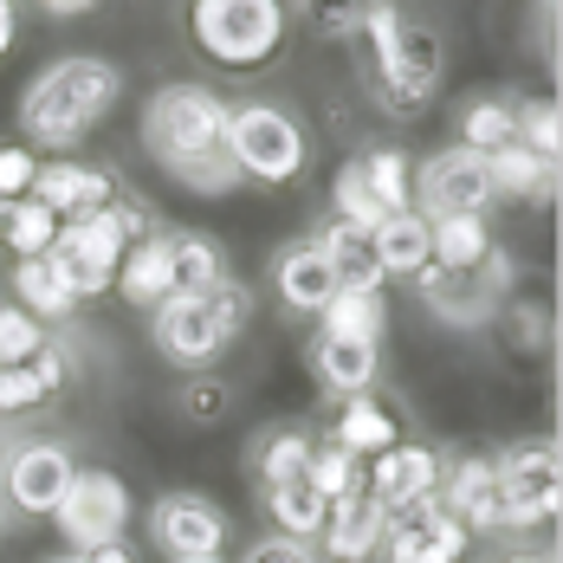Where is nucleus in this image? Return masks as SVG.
<instances>
[{
	"label": "nucleus",
	"mask_w": 563,
	"mask_h": 563,
	"mask_svg": "<svg viewBox=\"0 0 563 563\" xmlns=\"http://www.w3.org/2000/svg\"><path fill=\"white\" fill-rule=\"evenodd\" d=\"M143 150L195 195H227L240 181L227 163V98L208 85H163L143 104Z\"/></svg>",
	"instance_id": "nucleus-1"
},
{
	"label": "nucleus",
	"mask_w": 563,
	"mask_h": 563,
	"mask_svg": "<svg viewBox=\"0 0 563 563\" xmlns=\"http://www.w3.org/2000/svg\"><path fill=\"white\" fill-rule=\"evenodd\" d=\"M123 98V71L111 58H58L20 91V130L26 143H78L91 123H104Z\"/></svg>",
	"instance_id": "nucleus-2"
},
{
	"label": "nucleus",
	"mask_w": 563,
	"mask_h": 563,
	"mask_svg": "<svg viewBox=\"0 0 563 563\" xmlns=\"http://www.w3.org/2000/svg\"><path fill=\"white\" fill-rule=\"evenodd\" d=\"M363 40H369L383 111H395V117L428 111V98L441 85V40H434V26L401 13V7H363Z\"/></svg>",
	"instance_id": "nucleus-3"
},
{
	"label": "nucleus",
	"mask_w": 563,
	"mask_h": 563,
	"mask_svg": "<svg viewBox=\"0 0 563 563\" xmlns=\"http://www.w3.org/2000/svg\"><path fill=\"white\" fill-rule=\"evenodd\" d=\"M150 318H156V350L169 356L175 369H208L227 343L246 331L253 298H246V285L227 279L214 291H195V298H169Z\"/></svg>",
	"instance_id": "nucleus-4"
},
{
	"label": "nucleus",
	"mask_w": 563,
	"mask_h": 563,
	"mask_svg": "<svg viewBox=\"0 0 563 563\" xmlns=\"http://www.w3.org/2000/svg\"><path fill=\"white\" fill-rule=\"evenodd\" d=\"M227 163L246 181H266V188H285L298 181L305 163H311V136L305 123L273 104V98H246V104H227Z\"/></svg>",
	"instance_id": "nucleus-5"
},
{
	"label": "nucleus",
	"mask_w": 563,
	"mask_h": 563,
	"mask_svg": "<svg viewBox=\"0 0 563 563\" xmlns=\"http://www.w3.org/2000/svg\"><path fill=\"white\" fill-rule=\"evenodd\" d=\"M143 208H123V201H111L104 214H91V221H71L58 227L53 240V260L58 273H65V285H71V298H98L104 285H117V266H123V253L143 240Z\"/></svg>",
	"instance_id": "nucleus-6"
},
{
	"label": "nucleus",
	"mask_w": 563,
	"mask_h": 563,
	"mask_svg": "<svg viewBox=\"0 0 563 563\" xmlns=\"http://www.w3.org/2000/svg\"><path fill=\"white\" fill-rule=\"evenodd\" d=\"M285 13L279 0H201L195 7V46L214 58V65H233V71H253L285 46Z\"/></svg>",
	"instance_id": "nucleus-7"
},
{
	"label": "nucleus",
	"mask_w": 563,
	"mask_h": 563,
	"mask_svg": "<svg viewBox=\"0 0 563 563\" xmlns=\"http://www.w3.org/2000/svg\"><path fill=\"white\" fill-rule=\"evenodd\" d=\"M499 479V531H538L558 518L563 499V466H558V441H518L493 460Z\"/></svg>",
	"instance_id": "nucleus-8"
},
{
	"label": "nucleus",
	"mask_w": 563,
	"mask_h": 563,
	"mask_svg": "<svg viewBox=\"0 0 563 563\" xmlns=\"http://www.w3.org/2000/svg\"><path fill=\"white\" fill-rule=\"evenodd\" d=\"M499 195H493V169H486V156H473V150H441V156H428L421 175H415V195H408V208L421 214V221H460V214H473V221H486V208H493Z\"/></svg>",
	"instance_id": "nucleus-9"
},
{
	"label": "nucleus",
	"mask_w": 563,
	"mask_h": 563,
	"mask_svg": "<svg viewBox=\"0 0 563 563\" xmlns=\"http://www.w3.org/2000/svg\"><path fill=\"white\" fill-rule=\"evenodd\" d=\"M150 538L169 563H221L227 511L208 493H163L150 506Z\"/></svg>",
	"instance_id": "nucleus-10"
},
{
	"label": "nucleus",
	"mask_w": 563,
	"mask_h": 563,
	"mask_svg": "<svg viewBox=\"0 0 563 563\" xmlns=\"http://www.w3.org/2000/svg\"><path fill=\"white\" fill-rule=\"evenodd\" d=\"M53 525L65 531L71 551L111 544V538H123V525H130V486H123L117 473H104V466H91V473H78V479L65 486Z\"/></svg>",
	"instance_id": "nucleus-11"
},
{
	"label": "nucleus",
	"mask_w": 563,
	"mask_h": 563,
	"mask_svg": "<svg viewBox=\"0 0 563 563\" xmlns=\"http://www.w3.org/2000/svg\"><path fill=\"white\" fill-rule=\"evenodd\" d=\"M389 563H460L466 558V531L453 525L441 499H415V506L383 511V551Z\"/></svg>",
	"instance_id": "nucleus-12"
},
{
	"label": "nucleus",
	"mask_w": 563,
	"mask_h": 563,
	"mask_svg": "<svg viewBox=\"0 0 563 563\" xmlns=\"http://www.w3.org/2000/svg\"><path fill=\"white\" fill-rule=\"evenodd\" d=\"M26 201H40V208H46L58 227H71V221H91V214H104V208L117 201V181H111V169H98V163L53 156V163H40V169H33Z\"/></svg>",
	"instance_id": "nucleus-13"
},
{
	"label": "nucleus",
	"mask_w": 563,
	"mask_h": 563,
	"mask_svg": "<svg viewBox=\"0 0 563 563\" xmlns=\"http://www.w3.org/2000/svg\"><path fill=\"white\" fill-rule=\"evenodd\" d=\"M71 479H78V460L58 448V441H20V448L7 453V473H0L7 499L26 511V518H53Z\"/></svg>",
	"instance_id": "nucleus-14"
},
{
	"label": "nucleus",
	"mask_w": 563,
	"mask_h": 563,
	"mask_svg": "<svg viewBox=\"0 0 563 563\" xmlns=\"http://www.w3.org/2000/svg\"><path fill=\"white\" fill-rule=\"evenodd\" d=\"M363 493H369L383 511L415 506V499H434V493H441V453L421 448V441H395L389 453L369 460V486H363Z\"/></svg>",
	"instance_id": "nucleus-15"
},
{
	"label": "nucleus",
	"mask_w": 563,
	"mask_h": 563,
	"mask_svg": "<svg viewBox=\"0 0 563 563\" xmlns=\"http://www.w3.org/2000/svg\"><path fill=\"white\" fill-rule=\"evenodd\" d=\"M434 499H441V511H448L466 538L473 531H499V479H493V460L486 453L441 466V493Z\"/></svg>",
	"instance_id": "nucleus-16"
},
{
	"label": "nucleus",
	"mask_w": 563,
	"mask_h": 563,
	"mask_svg": "<svg viewBox=\"0 0 563 563\" xmlns=\"http://www.w3.org/2000/svg\"><path fill=\"white\" fill-rule=\"evenodd\" d=\"M273 291L285 298V311L324 318V305L338 298L343 285L331 273V260L318 253V240H291V246H279V260H273Z\"/></svg>",
	"instance_id": "nucleus-17"
},
{
	"label": "nucleus",
	"mask_w": 563,
	"mask_h": 563,
	"mask_svg": "<svg viewBox=\"0 0 563 563\" xmlns=\"http://www.w3.org/2000/svg\"><path fill=\"white\" fill-rule=\"evenodd\" d=\"M318 563H369L383 551V506L369 499V493H350L331 506L324 518V531H318Z\"/></svg>",
	"instance_id": "nucleus-18"
},
{
	"label": "nucleus",
	"mask_w": 563,
	"mask_h": 563,
	"mask_svg": "<svg viewBox=\"0 0 563 563\" xmlns=\"http://www.w3.org/2000/svg\"><path fill=\"white\" fill-rule=\"evenodd\" d=\"M376 369H383V350L376 343H350V338H311V376L324 383L331 395H343V401H356V395H369V383H376Z\"/></svg>",
	"instance_id": "nucleus-19"
},
{
	"label": "nucleus",
	"mask_w": 563,
	"mask_h": 563,
	"mask_svg": "<svg viewBox=\"0 0 563 563\" xmlns=\"http://www.w3.org/2000/svg\"><path fill=\"white\" fill-rule=\"evenodd\" d=\"M415 291H421V305H428L441 324H453V331H473V324H486V318L499 311L473 273H441V266H428V273L415 279Z\"/></svg>",
	"instance_id": "nucleus-20"
},
{
	"label": "nucleus",
	"mask_w": 563,
	"mask_h": 563,
	"mask_svg": "<svg viewBox=\"0 0 563 563\" xmlns=\"http://www.w3.org/2000/svg\"><path fill=\"white\" fill-rule=\"evenodd\" d=\"M486 169H493V195L499 201H525V208H551L558 201V163L551 156H531L525 143H506L499 156H486Z\"/></svg>",
	"instance_id": "nucleus-21"
},
{
	"label": "nucleus",
	"mask_w": 563,
	"mask_h": 563,
	"mask_svg": "<svg viewBox=\"0 0 563 563\" xmlns=\"http://www.w3.org/2000/svg\"><path fill=\"white\" fill-rule=\"evenodd\" d=\"M369 246H376V266H383V279H421L428 266H434V240H428V221L408 208V214H389V221L369 233Z\"/></svg>",
	"instance_id": "nucleus-22"
},
{
	"label": "nucleus",
	"mask_w": 563,
	"mask_h": 563,
	"mask_svg": "<svg viewBox=\"0 0 563 563\" xmlns=\"http://www.w3.org/2000/svg\"><path fill=\"white\" fill-rule=\"evenodd\" d=\"M65 376H71V356L46 343L33 363H20V369H0V415H26V408H46L58 389H65Z\"/></svg>",
	"instance_id": "nucleus-23"
},
{
	"label": "nucleus",
	"mask_w": 563,
	"mask_h": 563,
	"mask_svg": "<svg viewBox=\"0 0 563 563\" xmlns=\"http://www.w3.org/2000/svg\"><path fill=\"white\" fill-rule=\"evenodd\" d=\"M318 240V253L331 260V273H338L343 291H383V266H376V246H369V233L350 221H331L324 233H311Z\"/></svg>",
	"instance_id": "nucleus-24"
},
{
	"label": "nucleus",
	"mask_w": 563,
	"mask_h": 563,
	"mask_svg": "<svg viewBox=\"0 0 563 563\" xmlns=\"http://www.w3.org/2000/svg\"><path fill=\"white\" fill-rule=\"evenodd\" d=\"M117 285H123V298H130L136 311L169 305L175 298V285H169V233H150L143 246H130L123 266H117Z\"/></svg>",
	"instance_id": "nucleus-25"
},
{
	"label": "nucleus",
	"mask_w": 563,
	"mask_h": 563,
	"mask_svg": "<svg viewBox=\"0 0 563 563\" xmlns=\"http://www.w3.org/2000/svg\"><path fill=\"white\" fill-rule=\"evenodd\" d=\"M13 305H20L33 324H58V318H71L78 298H71L65 273L40 253V260H13Z\"/></svg>",
	"instance_id": "nucleus-26"
},
{
	"label": "nucleus",
	"mask_w": 563,
	"mask_h": 563,
	"mask_svg": "<svg viewBox=\"0 0 563 563\" xmlns=\"http://www.w3.org/2000/svg\"><path fill=\"white\" fill-rule=\"evenodd\" d=\"M169 285H175V298H195V291L227 285L221 240L214 233H169Z\"/></svg>",
	"instance_id": "nucleus-27"
},
{
	"label": "nucleus",
	"mask_w": 563,
	"mask_h": 563,
	"mask_svg": "<svg viewBox=\"0 0 563 563\" xmlns=\"http://www.w3.org/2000/svg\"><path fill=\"white\" fill-rule=\"evenodd\" d=\"M401 441V428H395V415L383 401H369V395H356V401H343V421H338V448L350 460H376V453H389Z\"/></svg>",
	"instance_id": "nucleus-28"
},
{
	"label": "nucleus",
	"mask_w": 563,
	"mask_h": 563,
	"mask_svg": "<svg viewBox=\"0 0 563 563\" xmlns=\"http://www.w3.org/2000/svg\"><path fill=\"white\" fill-rule=\"evenodd\" d=\"M428 240H434V266L441 273H479V260L493 253V227L460 214V221H428Z\"/></svg>",
	"instance_id": "nucleus-29"
},
{
	"label": "nucleus",
	"mask_w": 563,
	"mask_h": 563,
	"mask_svg": "<svg viewBox=\"0 0 563 563\" xmlns=\"http://www.w3.org/2000/svg\"><path fill=\"white\" fill-rule=\"evenodd\" d=\"M266 511H273L279 538H298V544H318V531H324V518H331V506H324V499H318L305 479L266 486Z\"/></svg>",
	"instance_id": "nucleus-30"
},
{
	"label": "nucleus",
	"mask_w": 563,
	"mask_h": 563,
	"mask_svg": "<svg viewBox=\"0 0 563 563\" xmlns=\"http://www.w3.org/2000/svg\"><path fill=\"white\" fill-rule=\"evenodd\" d=\"M305 460H311V434H305V428H266V434L253 441V479H260V486L305 479Z\"/></svg>",
	"instance_id": "nucleus-31"
},
{
	"label": "nucleus",
	"mask_w": 563,
	"mask_h": 563,
	"mask_svg": "<svg viewBox=\"0 0 563 563\" xmlns=\"http://www.w3.org/2000/svg\"><path fill=\"white\" fill-rule=\"evenodd\" d=\"M324 338L376 343L383 350V291H338L324 305Z\"/></svg>",
	"instance_id": "nucleus-32"
},
{
	"label": "nucleus",
	"mask_w": 563,
	"mask_h": 563,
	"mask_svg": "<svg viewBox=\"0 0 563 563\" xmlns=\"http://www.w3.org/2000/svg\"><path fill=\"white\" fill-rule=\"evenodd\" d=\"M356 163H363V181H369L376 208H383V214H408V195H415L408 156H401V150H369V156H356Z\"/></svg>",
	"instance_id": "nucleus-33"
},
{
	"label": "nucleus",
	"mask_w": 563,
	"mask_h": 563,
	"mask_svg": "<svg viewBox=\"0 0 563 563\" xmlns=\"http://www.w3.org/2000/svg\"><path fill=\"white\" fill-rule=\"evenodd\" d=\"M305 486H311L324 506H338L350 493H363V466H356L338 441H324V448H311V460H305Z\"/></svg>",
	"instance_id": "nucleus-34"
},
{
	"label": "nucleus",
	"mask_w": 563,
	"mask_h": 563,
	"mask_svg": "<svg viewBox=\"0 0 563 563\" xmlns=\"http://www.w3.org/2000/svg\"><path fill=\"white\" fill-rule=\"evenodd\" d=\"M506 143H511V104L506 98H473V104L460 111V150L499 156Z\"/></svg>",
	"instance_id": "nucleus-35"
},
{
	"label": "nucleus",
	"mask_w": 563,
	"mask_h": 563,
	"mask_svg": "<svg viewBox=\"0 0 563 563\" xmlns=\"http://www.w3.org/2000/svg\"><path fill=\"white\" fill-rule=\"evenodd\" d=\"M0 240L13 246V260H40V253H53L58 221L40 208V201H13V208H7V221H0Z\"/></svg>",
	"instance_id": "nucleus-36"
},
{
	"label": "nucleus",
	"mask_w": 563,
	"mask_h": 563,
	"mask_svg": "<svg viewBox=\"0 0 563 563\" xmlns=\"http://www.w3.org/2000/svg\"><path fill=\"white\" fill-rule=\"evenodd\" d=\"M511 143H525L531 156H551L558 163V143H563V117L551 98H531V104H511Z\"/></svg>",
	"instance_id": "nucleus-37"
},
{
	"label": "nucleus",
	"mask_w": 563,
	"mask_h": 563,
	"mask_svg": "<svg viewBox=\"0 0 563 563\" xmlns=\"http://www.w3.org/2000/svg\"><path fill=\"white\" fill-rule=\"evenodd\" d=\"M331 195H338V221H350V227H363V233H376V227L389 221L383 208H376V195H369V181H363V163L350 156L338 169V181H331Z\"/></svg>",
	"instance_id": "nucleus-38"
},
{
	"label": "nucleus",
	"mask_w": 563,
	"mask_h": 563,
	"mask_svg": "<svg viewBox=\"0 0 563 563\" xmlns=\"http://www.w3.org/2000/svg\"><path fill=\"white\" fill-rule=\"evenodd\" d=\"M46 350V331L20 311V305H0V369H20Z\"/></svg>",
	"instance_id": "nucleus-39"
},
{
	"label": "nucleus",
	"mask_w": 563,
	"mask_h": 563,
	"mask_svg": "<svg viewBox=\"0 0 563 563\" xmlns=\"http://www.w3.org/2000/svg\"><path fill=\"white\" fill-rule=\"evenodd\" d=\"M181 415L195 421V428H214V421H227V408H233V389H227L221 376H195V383H181Z\"/></svg>",
	"instance_id": "nucleus-40"
},
{
	"label": "nucleus",
	"mask_w": 563,
	"mask_h": 563,
	"mask_svg": "<svg viewBox=\"0 0 563 563\" xmlns=\"http://www.w3.org/2000/svg\"><path fill=\"white\" fill-rule=\"evenodd\" d=\"M33 169H40V156L26 143H0V201H26Z\"/></svg>",
	"instance_id": "nucleus-41"
},
{
	"label": "nucleus",
	"mask_w": 563,
	"mask_h": 563,
	"mask_svg": "<svg viewBox=\"0 0 563 563\" xmlns=\"http://www.w3.org/2000/svg\"><path fill=\"white\" fill-rule=\"evenodd\" d=\"M246 563H318V544H298V538H260L253 551H246Z\"/></svg>",
	"instance_id": "nucleus-42"
},
{
	"label": "nucleus",
	"mask_w": 563,
	"mask_h": 563,
	"mask_svg": "<svg viewBox=\"0 0 563 563\" xmlns=\"http://www.w3.org/2000/svg\"><path fill=\"white\" fill-rule=\"evenodd\" d=\"M78 563H136V551H130V538H111V544L78 551Z\"/></svg>",
	"instance_id": "nucleus-43"
},
{
	"label": "nucleus",
	"mask_w": 563,
	"mask_h": 563,
	"mask_svg": "<svg viewBox=\"0 0 563 563\" xmlns=\"http://www.w3.org/2000/svg\"><path fill=\"white\" fill-rule=\"evenodd\" d=\"M7 46H13V7L0 0V58H7Z\"/></svg>",
	"instance_id": "nucleus-44"
},
{
	"label": "nucleus",
	"mask_w": 563,
	"mask_h": 563,
	"mask_svg": "<svg viewBox=\"0 0 563 563\" xmlns=\"http://www.w3.org/2000/svg\"><path fill=\"white\" fill-rule=\"evenodd\" d=\"M499 563H551L544 551H518V558H499Z\"/></svg>",
	"instance_id": "nucleus-45"
},
{
	"label": "nucleus",
	"mask_w": 563,
	"mask_h": 563,
	"mask_svg": "<svg viewBox=\"0 0 563 563\" xmlns=\"http://www.w3.org/2000/svg\"><path fill=\"white\" fill-rule=\"evenodd\" d=\"M7 208H13V201H0V221H7Z\"/></svg>",
	"instance_id": "nucleus-46"
},
{
	"label": "nucleus",
	"mask_w": 563,
	"mask_h": 563,
	"mask_svg": "<svg viewBox=\"0 0 563 563\" xmlns=\"http://www.w3.org/2000/svg\"><path fill=\"white\" fill-rule=\"evenodd\" d=\"M53 563H78V558H53Z\"/></svg>",
	"instance_id": "nucleus-47"
}]
</instances>
